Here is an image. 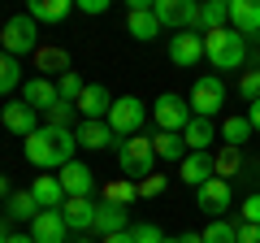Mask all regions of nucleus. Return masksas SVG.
I'll return each instance as SVG.
<instances>
[{
	"label": "nucleus",
	"mask_w": 260,
	"mask_h": 243,
	"mask_svg": "<svg viewBox=\"0 0 260 243\" xmlns=\"http://www.w3.org/2000/svg\"><path fill=\"white\" fill-rule=\"evenodd\" d=\"M169 183H165V174H148L139 183V200H148V196H160V191H165Z\"/></svg>",
	"instance_id": "nucleus-38"
},
{
	"label": "nucleus",
	"mask_w": 260,
	"mask_h": 243,
	"mask_svg": "<svg viewBox=\"0 0 260 243\" xmlns=\"http://www.w3.org/2000/svg\"><path fill=\"white\" fill-rule=\"evenodd\" d=\"M74 109L83 113V122H104V117H109V109H113V96H109V87H104V83H87Z\"/></svg>",
	"instance_id": "nucleus-15"
},
{
	"label": "nucleus",
	"mask_w": 260,
	"mask_h": 243,
	"mask_svg": "<svg viewBox=\"0 0 260 243\" xmlns=\"http://www.w3.org/2000/svg\"><path fill=\"white\" fill-rule=\"evenodd\" d=\"M230 31L256 44L260 39V0H230Z\"/></svg>",
	"instance_id": "nucleus-14"
},
{
	"label": "nucleus",
	"mask_w": 260,
	"mask_h": 243,
	"mask_svg": "<svg viewBox=\"0 0 260 243\" xmlns=\"http://www.w3.org/2000/svg\"><path fill=\"white\" fill-rule=\"evenodd\" d=\"M178 169H182V183H186V187H195V191L204 187L208 178H217V169H213V152H186Z\"/></svg>",
	"instance_id": "nucleus-18"
},
{
	"label": "nucleus",
	"mask_w": 260,
	"mask_h": 243,
	"mask_svg": "<svg viewBox=\"0 0 260 243\" xmlns=\"http://www.w3.org/2000/svg\"><path fill=\"white\" fill-rule=\"evenodd\" d=\"M178 243H204V234H191V230H182V234H178Z\"/></svg>",
	"instance_id": "nucleus-44"
},
{
	"label": "nucleus",
	"mask_w": 260,
	"mask_h": 243,
	"mask_svg": "<svg viewBox=\"0 0 260 243\" xmlns=\"http://www.w3.org/2000/svg\"><path fill=\"white\" fill-rule=\"evenodd\" d=\"M22 83H26V78H22V66H18V56L0 52V96H13Z\"/></svg>",
	"instance_id": "nucleus-30"
},
{
	"label": "nucleus",
	"mask_w": 260,
	"mask_h": 243,
	"mask_svg": "<svg viewBox=\"0 0 260 243\" xmlns=\"http://www.w3.org/2000/svg\"><path fill=\"white\" fill-rule=\"evenodd\" d=\"M100 243H135V234H130V230H117V234H109V239H100Z\"/></svg>",
	"instance_id": "nucleus-42"
},
{
	"label": "nucleus",
	"mask_w": 260,
	"mask_h": 243,
	"mask_svg": "<svg viewBox=\"0 0 260 243\" xmlns=\"http://www.w3.org/2000/svg\"><path fill=\"white\" fill-rule=\"evenodd\" d=\"M152 117H156V131H174V135H182L186 126H191V104L182 100L178 92H165V96H156V104H152Z\"/></svg>",
	"instance_id": "nucleus-7"
},
{
	"label": "nucleus",
	"mask_w": 260,
	"mask_h": 243,
	"mask_svg": "<svg viewBox=\"0 0 260 243\" xmlns=\"http://www.w3.org/2000/svg\"><path fill=\"white\" fill-rule=\"evenodd\" d=\"M126 31L135 39H143V44H152V39L160 35V22H156V13H152V0H130L126 5Z\"/></svg>",
	"instance_id": "nucleus-10"
},
{
	"label": "nucleus",
	"mask_w": 260,
	"mask_h": 243,
	"mask_svg": "<svg viewBox=\"0 0 260 243\" xmlns=\"http://www.w3.org/2000/svg\"><path fill=\"white\" fill-rule=\"evenodd\" d=\"M5 239H9V230H5V222H0V243H5Z\"/></svg>",
	"instance_id": "nucleus-47"
},
{
	"label": "nucleus",
	"mask_w": 260,
	"mask_h": 243,
	"mask_svg": "<svg viewBox=\"0 0 260 243\" xmlns=\"http://www.w3.org/2000/svg\"><path fill=\"white\" fill-rule=\"evenodd\" d=\"M61 217H65V226H70V230H78V234H87L95 226V204L91 200H78V196H70L61 204Z\"/></svg>",
	"instance_id": "nucleus-19"
},
{
	"label": "nucleus",
	"mask_w": 260,
	"mask_h": 243,
	"mask_svg": "<svg viewBox=\"0 0 260 243\" xmlns=\"http://www.w3.org/2000/svg\"><path fill=\"white\" fill-rule=\"evenodd\" d=\"M234 230H239L234 222H225V217H217V222H208V226H204L200 234H204V243H239V239H234Z\"/></svg>",
	"instance_id": "nucleus-33"
},
{
	"label": "nucleus",
	"mask_w": 260,
	"mask_h": 243,
	"mask_svg": "<svg viewBox=\"0 0 260 243\" xmlns=\"http://www.w3.org/2000/svg\"><path fill=\"white\" fill-rule=\"evenodd\" d=\"M239 96H243L247 104H256V100H260V70H247V74L239 78Z\"/></svg>",
	"instance_id": "nucleus-36"
},
{
	"label": "nucleus",
	"mask_w": 260,
	"mask_h": 243,
	"mask_svg": "<svg viewBox=\"0 0 260 243\" xmlns=\"http://www.w3.org/2000/svg\"><path fill=\"white\" fill-rule=\"evenodd\" d=\"M0 52H5V48H0Z\"/></svg>",
	"instance_id": "nucleus-50"
},
{
	"label": "nucleus",
	"mask_w": 260,
	"mask_h": 243,
	"mask_svg": "<svg viewBox=\"0 0 260 243\" xmlns=\"http://www.w3.org/2000/svg\"><path fill=\"white\" fill-rule=\"evenodd\" d=\"M139 200V183H130V178H113L109 187H104V204H117V208H130Z\"/></svg>",
	"instance_id": "nucleus-28"
},
{
	"label": "nucleus",
	"mask_w": 260,
	"mask_h": 243,
	"mask_svg": "<svg viewBox=\"0 0 260 243\" xmlns=\"http://www.w3.org/2000/svg\"><path fill=\"white\" fill-rule=\"evenodd\" d=\"M243 222L260 226V196H247V200H243Z\"/></svg>",
	"instance_id": "nucleus-39"
},
{
	"label": "nucleus",
	"mask_w": 260,
	"mask_h": 243,
	"mask_svg": "<svg viewBox=\"0 0 260 243\" xmlns=\"http://www.w3.org/2000/svg\"><path fill=\"white\" fill-rule=\"evenodd\" d=\"M0 122H5L9 135H22V139H30V135L39 131V113L30 109L26 100H9L5 109H0Z\"/></svg>",
	"instance_id": "nucleus-11"
},
{
	"label": "nucleus",
	"mask_w": 260,
	"mask_h": 243,
	"mask_svg": "<svg viewBox=\"0 0 260 243\" xmlns=\"http://www.w3.org/2000/svg\"><path fill=\"white\" fill-rule=\"evenodd\" d=\"M130 234H135V243H165L160 226H152V222H139V226H130Z\"/></svg>",
	"instance_id": "nucleus-37"
},
{
	"label": "nucleus",
	"mask_w": 260,
	"mask_h": 243,
	"mask_svg": "<svg viewBox=\"0 0 260 243\" xmlns=\"http://www.w3.org/2000/svg\"><path fill=\"white\" fill-rule=\"evenodd\" d=\"M78 152L74 131H61V126H39L26 139V161L35 169H65Z\"/></svg>",
	"instance_id": "nucleus-1"
},
{
	"label": "nucleus",
	"mask_w": 260,
	"mask_h": 243,
	"mask_svg": "<svg viewBox=\"0 0 260 243\" xmlns=\"http://www.w3.org/2000/svg\"><path fill=\"white\" fill-rule=\"evenodd\" d=\"M165 243H178V239H165Z\"/></svg>",
	"instance_id": "nucleus-49"
},
{
	"label": "nucleus",
	"mask_w": 260,
	"mask_h": 243,
	"mask_svg": "<svg viewBox=\"0 0 260 243\" xmlns=\"http://www.w3.org/2000/svg\"><path fill=\"white\" fill-rule=\"evenodd\" d=\"M35 70H39V78H61V74H70V56H65V48H35Z\"/></svg>",
	"instance_id": "nucleus-22"
},
{
	"label": "nucleus",
	"mask_w": 260,
	"mask_h": 243,
	"mask_svg": "<svg viewBox=\"0 0 260 243\" xmlns=\"http://www.w3.org/2000/svg\"><path fill=\"white\" fill-rule=\"evenodd\" d=\"M234 239H239V243H260V226H251V222H243L239 230H234Z\"/></svg>",
	"instance_id": "nucleus-41"
},
{
	"label": "nucleus",
	"mask_w": 260,
	"mask_h": 243,
	"mask_svg": "<svg viewBox=\"0 0 260 243\" xmlns=\"http://www.w3.org/2000/svg\"><path fill=\"white\" fill-rule=\"evenodd\" d=\"M213 139H217V131H213V122H208V117H191V126L182 131L186 152H208V148H213Z\"/></svg>",
	"instance_id": "nucleus-24"
},
{
	"label": "nucleus",
	"mask_w": 260,
	"mask_h": 243,
	"mask_svg": "<svg viewBox=\"0 0 260 243\" xmlns=\"http://www.w3.org/2000/svg\"><path fill=\"white\" fill-rule=\"evenodd\" d=\"M200 9H204V5H195V0H152V13H156L160 31L174 26V35L178 31H200ZM200 35H204V31H200Z\"/></svg>",
	"instance_id": "nucleus-6"
},
{
	"label": "nucleus",
	"mask_w": 260,
	"mask_h": 243,
	"mask_svg": "<svg viewBox=\"0 0 260 243\" xmlns=\"http://www.w3.org/2000/svg\"><path fill=\"white\" fill-rule=\"evenodd\" d=\"M213 169H217V178H239L243 169H247V161H243V148H230V143H221L217 148V157H213Z\"/></svg>",
	"instance_id": "nucleus-25"
},
{
	"label": "nucleus",
	"mask_w": 260,
	"mask_h": 243,
	"mask_svg": "<svg viewBox=\"0 0 260 243\" xmlns=\"http://www.w3.org/2000/svg\"><path fill=\"white\" fill-rule=\"evenodd\" d=\"M247 139H251V122H247V117H239V113H234V117H225V122H221V143H230V148H243Z\"/></svg>",
	"instance_id": "nucleus-31"
},
{
	"label": "nucleus",
	"mask_w": 260,
	"mask_h": 243,
	"mask_svg": "<svg viewBox=\"0 0 260 243\" xmlns=\"http://www.w3.org/2000/svg\"><path fill=\"white\" fill-rule=\"evenodd\" d=\"M30 196H35V204H39V208H61L65 200H70L56 174H39L35 183H30Z\"/></svg>",
	"instance_id": "nucleus-20"
},
{
	"label": "nucleus",
	"mask_w": 260,
	"mask_h": 243,
	"mask_svg": "<svg viewBox=\"0 0 260 243\" xmlns=\"http://www.w3.org/2000/svg\"><path fill=\"white\" fill-rule=\"evenodd\" d=\"M256 169H260V165H256Z\"/></svg>",
	"instance_id": "nucleus-51"
},
{
	"label": "nucleus",
	"mask_w": 260,
	"mask_h": 243,
	"mask_svg": "<svg viewBox=\"0 0 260 243\" xmlns=\"http://www.w3.org/2000/svg\"><path fill=\"white\" fill-rule=\"evenodd\" d=\"M78 13H87V18H100V13H109V0H78Z\"/></svg>",
	"instance_id": "nucleus-40"
},
{
	"label": "nucleus",
	"mask_w": 260,
	"mask_h": 243,
	"mask_svg": "<svg viewBox=\"0 0 260 243\" xmlns=\"http://www.w3.org/2000/svg\"><path fill=\"white\" fill-rule=\"evenodd\" d=\"M204 56L217 66V74L221 70H239L243 61H247V39L239 35V31H208L204 35Z\"/></svg>",
	"instance_id": "nucleus-2"
},
{
	"label": "nucleus",
	"mask_w": 260,
	"mask_h": 243,
	"mask_svg": "<svg viewBox=\"0 0 260 243\" xmlns=\"http://www.w3.org/2000/svg\"><path fill=\"white\" fill-rule=\"evenodd\" d=\"M100 239H109V234L117 230H130V208H117V204H95V226H91Z\"/></svg>",
	"instance_id": "nucleus-21"
},
{
	"label": "nucleus",
	"mask_w": 260,
	"mask_h": 243,
	"mask_svg": "<svg viewBox=\"0 0 260 243\" xmlns=\"http://www.w3.org/2000/svg\"><path fill=\"white\" fill-rule=\"evenodd\" d=\"M117 165L130 183H143L156 165V148H152V135H130L117 143Z\"/></svg>",
	"instance_id": "nucleus-3"
},
{
	"label": "nucleus",
	"mask_w": 260,
	"mask_h": 243,
	"mask_svg": "<svg viewBox=\"0 0 260 243\" xmlns=\"http://www.w3.org/2000/svg\"><path fill=\"white\" fill-rule=\"evenodd\" d=\"M169 61L174 66H195V61H204V35L200 31H178L174 39H169Z\"/></svg>",
	"instance_id": "nucleus-13"
},
{
	"label": "nucleus",
	"mask_w": 260,
	"mask_h": 243,
	"mask_svg": "<svg viewBox=\"0 0 260 243\" xmlns=\"http://www.w3.org/2000/svg\"><path fill=\"white\" fill-rule=\"evenodd\" d=\"M26 13L35 22H65L70 13H74V5H70V0H30Z\"/></svg>",
	"instance_id": "nucleus-27"
},
{
	"label": "nucleus",
	"mask_w": 260,
	"mask_h": 243,
	"mask_svg": "<svg viewBox=\"0 0 260 243\" xmlns=\"http://www.w3.org/2000/svg\"><path fill=\"white\" fill-rule=\"evenodd\" d=\"M61 187H65V196H78V200H91V191H95V174L83 165V161H70V165L61 169Z\"/></svg>",
	"instance_id": "nucleus-16"
},
{
	"label": "nucleus",
	"mask_w": 260,
	"mask_h": 243,
	"mask_svg": "<svg viewBox=\"0 0 260 243\" xmlns=\"http://www.w3.org/2000/svg\"><path fill=\"white\" fill-rule=\"evenodd\" d=\"M22 100H26L35 113H48L56 100H61V92H56L52 78H39V74H35V78H26V83H22Z\"/></svg>",
	"instance_id": "nucleus-17"
},
{
	"label": "nucleus",
	"mask_w": 260,
	"mask_h": 243,
	"mask_svg": "<svg viewBox=\"0 0 260 243\" xmlns=\"http://www.w3.org/2000/svg\"><path fill=\"white\" fill-rule=\"evenodd\" d=\"M230 200H234V191H230V183H225V178H208L204 187L195 191V208H200V213H208L213 222H217V217H225Z\"/></svg>",
	"instance_id": "nucleus-9"
},
{
	"label": "nucleus",
	"mask_w": 260,
	"mask_h": 243,
	"mask_svg": "<svg viewBox=\"0 0 260 243\" xmlns=\"http://www.w3.org/2000/svg\"><path fill=\"white\" fill-rule=\"evenodd\" d=\"M186 104H191L195 117H208V122H213V113L225 104V83H221V74H200Z\"/></svg>",
	"instance_id": "nucleus-8"
},
{
	"label": "nucleus",
	"mask_w": 260,
	"mask_h": 243,
	"mask_svg": "<svg viewBox=\"0 0 260 243\" xmlns=\"http://www.w3.org/2000/svg\"><path fill=\"white\" fill-rule=\"evenodd\" d=\"M230 26V5H225V0H208L204 9H200V31H225Z\"/></svg>",
	"instance_id": "nucleus-29"
},
{
	"label": "nucleus",
	"mask_w": 260,
	"mask_h": 243,
	"mask_svg": "<svg viewBox=\"0 0 260 243\" xmlns=\"http://www.w3.org/2000/svg\"><path fill=\"white\" fill-rule=\"evenodd\" d=\"M0 48L9 56H26L39 48V22L30 18V13H18V18H9L5 26H0Z\"/></svg>",
	"instance_id": "nucleus-5"
},
{
	"label": "nucleus",
	"mask_w": 260,
	"mask_h": 243,
	"mask_svg": "<svg viewBox=\"0 0 260 243\" xmlns=\"http://www.w3.org/2000/svg\"><path fill=\"white\" fill-rule=\"evenodd\" d=\"M5 243H35V239H30V234H9Z\"/></svg>",
	"instance_id": "nucleus-45"
},
{
	"label": "nucleus",
	"mask_w": 260,
	"mask_h": 243,
	"mask_svg": "<svg viewBox=\"0 0 260 243\" xmlns=\"http://www.w3.org/2000/svg\"><path fill=\"white\" fill-rule=\"evenodd\" d=\"M152 148H156V161H178L182 165V157H186L182 135H174V131H156L152 135Z\"/></svg>",
	"instance_id": "nucleus-26"
},
{
	"label": "nucleus",
	"mask_w": 260,
	"mask_h": 243,
	"mask_svg": "<svg viewBox=\"0 0 260 243\" xmlns=\"http://www.w3.org/2000/svg\"><path fill=\"white\" fill-rule=\"evenodd\" d=\"M83 78H78V70H70V74H61L56 78V92H61V100H70V104H78V96H83Z\"/></svg>",
	"instance_id": "nucleus-35"
},
{
	"label": "nucleus",
	"mask_w": 260,
	"mask_h": 243,
	"mask_svg": "<svg viewBox=\"0 0 260 243\" xmlns=\"http://www.w3.org/2000/svg\"><path fill=\"white\" fill-rule=\"evenodd\" d=\"M74 104H70V100H56L52 104V109H48L44 113V126H61V131H70V122H74Z\"/></svg>",
	"instance_id": "nucleus-34"
},
{
	"label": "nucleus",
	"mask_w": 260,
	"mask_h": 243,
	"mask_svg": "<svg viewBox=\"0 0 260 243\" xmlns=\"http://www.w3.org/2000/svg\"><path fill=\"white\" fill-rule=\"evenodd\" d=\"M9 217H13V222H35V217H39L35 196H30V191H13V196H9Z\"/></svg>",
	"instance_id": "nucleus-32"
},
{
	"label": "nucleus",
	"mask_w": 260,
	"mask_h": 243,
	"mask_svg": "<svg viewBox=\"0 0 260 243\" xmlns=\"http://www.w3.org/2000/svg\"><path fill=\"white\" fill-rule=\"evenodd\" d=\"M104 122H109V131L117 135V143H121V139H130V135H143V122H148V104H143L139 96H117Z\"/></svg>",
	"instance_id": "nucleus-4"
},
{
	"label": "nucleus",
	"mask_w": 260,
	"mask_h": 243,
	"mask_svg": "<svg viewBox=\"0 0 260 243\" xmlns=\"http://www.w3.org/2000/svg\"><path fill=\"white\" fill-rule=\"evenodd\" d=\"M74 243H91V239H83V234H78V239H74Z\"/></svg>",
	"instance_id": "nucleus-48"
},
{
	"label": "nucleus",
	"mask_w": 260,
	"mask_h": 243,
	"mask_svg": "<svg viewBox=\"0 0 260 243\" xmlns=\"http://www.w3.org/2000/svg\"><path fill=\"white\" fill-rule=\"evenodd\" d=\"M74 139L87 152H104L113 143V131H109V122H83V126H74Z\"/></svg>",
	"instance_id": "nucleus-23"
},
{
	"label": "nucleus",
	"mask_w": 260,
	"mask_h": 243,
	"mask_svg": "<svg viewBox=\"0 0 260 243\" xmlns=\"http://www.w3.org/2000/svg\"><path fill=\"white\" fill-rule=\"evenodd\" d=\"M5 196H13V191H9V178L0 174V200H5Z\"/></svg>",
	"instance_id": "nucleus-46"
},
{
	"label": "nucleus",
	"mask_w": 260,
	"mask_h": 243,
	"mask_svg": "<svg viewBox=\"0 0 260 243\" xmlns=\"http://www.w3.org/2000/svg\"><path fill=\"white\" fill-rule=\"evenodd\" d=\"M247 122H251V131H260V100L251 104V113H247Z\"/></svg>",
	"instance_id": "nucleus-43"
},
{
	"label": "nucleus",
	"mask_w": 260,
	"mask_h": 243,
	"mask_svg": "<svg viewBox=\"0 0 260 243\" xmlns=\"http://www.w3.org/2000/svg\"><path fill=\"white\" fill-rule=\"evenodd\" d=\"M30 239L35 243H70V226H65L61 208H39V217L30 222Z\"/></svg>",
	"instance_id": "nucleus-12"
}]
</instances>
